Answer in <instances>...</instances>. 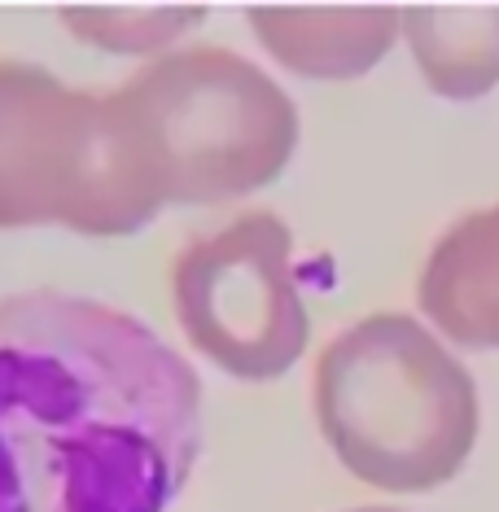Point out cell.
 Segmentation results:
<instances>
[{
    "label": "cell",
    "instance_id": "7",
    "mask_svg": "<svg viewBox=\"0 0 499 512\" xmlns=\"http://www.w3.org/2000/svg\"><path fill=\"white\" fill-rule=\"evenodd\" d=\"M416 302L438 337L464 351H499V206H482L434 241Z\"/></svg>",
    "mask_w": 499,
    "mask_h": 512
},
{
    "label": "cell",
    "instance_id": "10",
    "mask_svg": "<svg viewBox=\"0 0 499 512\" xmlns=\"http://www.w3.org/2000/svg\"><path fill=\"white\" fill-rule=\"evenodd\" d=\"M346 512H399V508H346Z\"/></svg>",
    "mask_w": 499,
    "mask_h": 512
},
{
    "label": "cell",
    "instance_id": "5",
    "mask_svg": "<svg viewBox=\"0 0 499 512\" xmlns=\"http://www.w3.org/2000/svg\"><path fill=\"white\" fill-rule=\"evenodd\" d=\"M171 307L193 351L237 381L285 377L311 342L294 232L272 211L193 237L171 263Z\"/></svg>",
    "mask_w": 499,
    "mask_h": 512
},
{
    "label": "cell",
    "instance_id": "6",
    "mask_svg": "<svg viewBox=\"0 0 499 512\" xmlns=\"http://www.w3.org/2000/svg\"><path fill=\"white\" fill-rule=\"evenodd\" d=\"M399 0H250L254 40L276 66L316 84L364 79L399 40Z\"/></svg>",
    "mask_w": 499,
    "mask_h": 512
},
{
    "label": "cell",
    "instance_id": "9",
    "mask_svg": "<svg viewBox=\"0 0 499 512\" xmlns=\"http://www.w3.org/2000/svg\"><path fill=\"white\" fill-rule=\"evenodd\" d=\"M49 5L79 44L145 62L176 49L206 14L197 0H49Z\"/></svg>",
    "mask_w": 499,
    "mask_h": 512
},
{
    "label": "cell",
    "instance_id": "1",
    "mask_svg": "<svg viewBox=\"0 0 499 512\" xmlns=\"http://www.w3.org/2000/svg\"><path fill=\"white\" fill-rule=\"evenodd\" d=\"M202 456V381L145 320L0 298V512H167Z\"/></svg>",
    "mask_w": 499,
    "mask_h": 512
},
{
    "label": "cell",
    "instance_id": "4",
    "mask_svg": "<svg viewBox=\"0 0 499 512\" xmlns=\"http://www.w3.org/2000/svg\"><path fill=\"white\" fill-rule=\"evenodd\" d=\"M167 211L114 92L0 57V232L132 237Z\"/></svg>",
    "mask_w": 499,
    "mask_h": 512
},
{
    "label": "cell",
    "instance_id": "2",
    "mask_svg": "<svg viewBox=\"0 0 499 512\" xmlns=\"http://www.w3.org/2000/svg\"><path fill=\"white\" fill-rule=\"evenodd\" d=\"M316 421L342 469L390 495L438 491L478 447V386L443 337L403 311H377L316 359Z\"/></svg>",
    "mask_w": 499,
    "mask_h": 512
},
{
    "label": "cell",
    "instance_id": "8",
    "mask_svg": "<svg viewBox=\"0 0 499 512\" xmlns=\"http://www.w3.org/2000/svg\"><path fill=\"white\" fill-rule=\"evenodd\" d=\"M399 31L434 97L478 101L499 88V0H408Z\"/></svg>",
    "mask_w": 499,
    "mask_h": 512
},
{
    "label": "cell",
    "instance_id": "3",
    "mask_svg": "<svg viewBox=\"0 0 499 512\" xmlns=\"http://www.w3.org/2000/svg\"><path fill=\"white\" fill-rule=\"evenodd\" d=\"M110 92L162 206L237 202L294 162V97L263 66L219 44L167 49Z\"/></svg>",
    "mask_w": 499,
    "mask_h": 512
}]
</instances>
